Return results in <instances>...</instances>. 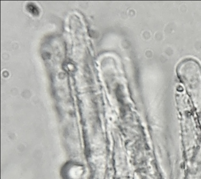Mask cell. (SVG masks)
<instances>
[{
    "label": "cell",
    "mask_w": 201,
    "mask_h": 179,
    "mask_svg": "<svg viewBox=\"0 0 201 179\" xmlns=\"http://www.w3.org/2000/svg\"><path fill=\"white\" fill-rule=\"evenodd\" d=\"M178 73L191 93L201 94V70L196 60L187 59L178 66Z\"/></svg>",
    "instance_id": "obj_1"
},
{
    "label": "cell",
    "mask_w": 201,
    "mask_h": 179,
    "mask_svg": "<svg viewBox=\"0 0 201 179\" xmlns=\"http://www.w3.org/2000/svg\"><path fill=\"white\" fill-rule=\"evenodd\" d=\"M27 9L28 11L30 12L32 15L35 16H38L40 13L39 8L36 5L33 3H29L28 4L27 6Z\"/></svg>",
    "instance_id": "obj_2"
}]
</instances>
